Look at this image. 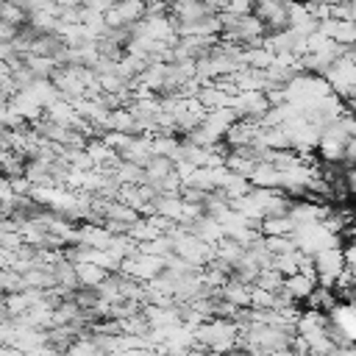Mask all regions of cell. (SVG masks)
Returning a JSON list of instances; mask_svg holds the SVG:
<instances>
[{
	"mask_svg": "<svg viewBox=\"0 0 356 356\" xmlns=\"http://www.w3.org/2000/svg\"><path fill=\"white\" fill-rule=\"evenodd\" d=\"M195 339L209 353H231L242 342V325L234 320H209L195 328Z\"/></svg>",
	"mask_w": 356,
	"mask_h": 356,
	"instance_id": "obj_1",
	"label": "cell"
},
{
	"mask_svg": "<svg viewBox=\"0 0 356 356\" xmlns=\"http://www.w3.org/2000/svg\"><path fill=\"white\" fill-rule=\"evenodd\" d=\"M314 273L320 286H337L345 273V248H328L314 256Z\"/></svg>",
	"mask_w": 356,
	"mask_h": 356,
	"instance_id": "obj_3",
	"label": "cell"
},
{
	"mask_svg": "<svg viewBox=\"0 0 356 356\" xmlns=\"http://www.w3.org/2000/svg\"><path fill=\"white\" fill-rule=\"evenodd\" d=\"M75 273H78L81 286H92V289H97V286L111 275L108 270H103V267H97V264H92V261H81V264H75Z\"/></svg>",
	"mask_w": 356,
	"mask_h": 356,
	"instance_id": "obj_6",
	"label": "cell"
},
{
	"mask_svg": "<svg viewBox=\"0 0 356 356\" xmlns=\"http://www.w3.org/2000/svg\"><path fill=\"white\" fill-rule=\"evenodd\" d=\"M261 234L267 239L270 236H292L295 222H292V217H267V220H261Z\"/></svg>",
	"mask_w": 356,
	"mask_h": 356,
	"instance_id": "obj_7",
	"label": "cell"
},
{
	"mask_svg": "<svg viewBox=\"0 0 356 356\" xmlns=\"http://www.w3.org/2000/svg\"><path fill=\"white\" fill-rule=\"evenodd\" d=\"M320 286V281H317V275H306V273H295V275H289V278H284V289L281 292H286L295 303L298 300H309L312 298V292Z\"/></svg>",
	"mask_w": 356,
	"mask_h": 356,
	"instance_id": "obj_4",
	"label": "cell"
},
{
	"mask_svg": "<svg viewBox=\"0 0 356 356\" xmlns=\"http://www.w3.org/2000/svg\"><path fill=\"white\" fill-rule=\"evenodd\" d=\"M250 295H253V286H250V284H242V281H236V278H228L217 298L228 300V303L236 306V309H250Z\"/></svg>",
	"mask_w": 356,
	"mask_h": 356,
	"instance_id": "obj_5",
	"label": "cell"
},
{
	"mask_svg": "<svg viewBox=\"0 0 356 356\" xmlns=\"http://www.w3.org/2000/svg\"><path fill=\"white\" fill-rule=\"evenodd\" d=\"M295 248L306 256H317L320 250H328V248H337L339 245V236L334 231L325 228V222H309V225H298L295 234Z\"/></svg>",
	"mask_w": 356,
	"mask_h": 356,
	"instance_id": "obj_2",
	"label": "cell"
}]
</instances>
